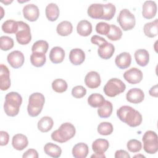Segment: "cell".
<instances>
[{
    "label": "cell",
    "instance_id": "f35d334b",
    "mask_svg": "<svg viewBox=\"0 0 158 158\" xmlns=\"http://www.w3.org/2000/svg\"><path fill=\"white\" fill-rule=\"evenodd\" d=\"M113 131V126L111 123L103 122L98 126V132L101 135H109Z\"/></svg>",
    "mask_w": 158,
    "mask_h": 158
},
{
    "label": "cell",
    "instance_id": "d4e9b609",
    "mask_svg": "<svg viewBox=\"0 0 158 158\" xmlns=\"http://www.w3.org/2000/svg\"><path fill=\"white\" fill-rule=\"evenodd\" d=\"M77 31L80 36H88L92 32V25L89 21L82 20L77 24Z\"/></svg>",
    "mask_w": 158,
    "mask_h": 158
},
{
    "label": "cell",
    "instance_id": "9a60e30c",
    "mask_svg": "<svg viewBox=\"0 0 158 158\" xmlns=\"http://www.w3.org/2000/svg\"><path fill=\"white\" fill-rule=\"evenodd\" d=\"M157 13V5L153 1H146L143 5L142 15L146 19H151Z\"/></svg>",
    "mask_w": 158,
    "mask_h": 158
},
{
    "label": "cell",
    "instance_id": "9c48e42d",
    "mask_svg": "<svg viewBox=\"0 0 158 158\" xmlns=\"http://www.w3.org/2000/svg\"><path fill=\"white\" fill-rule=\"evenodd\" d=\"M123 76L128 83L134 85L139 83L142 80L143 74L139 69L133 67L125 71Z\"/></svg>",
    "mask_w": 158,
    "mask_h": 158
},
{
    "label": "cell",
    "instance_id": "5bb4252c",
    "mask_svg": "<svg viewBox=\"0 0 158 158\" xmlns=\"http://www.w3.org/2000/svg\"><path fill=\"white\" fill-rule=\"evenodd\" d=\"M101 80L99 74L95 71L88 72L85 77V85L91 89H95L101 85Z\"/></svg>",
    "mask_w": 158,
    "mask_h": 158
},
{
    "label": "cell",
    "instance_id": "44dd1931",
    "mask_svg": "<svg viewBox=\"0 0 158 158\" xmlns=\"http://www.w3.org/2000/svg\"><path fill=\"white\" fill-rule=\"evenodd\" d=\"M72 153L75 158H85L89 153L88 146L84 143H77L73 146Z\"/></svg>",
    "mask_w": 158,
    "mask_h": 158
},
{
    "label": "cell",
    "instance_id": "ffe728a7",
    "mask_svg": "<svg viewBox=\"0 0 158 158\" xmlns=\"http://www.w3.org/2000/svg\"><path fill=\"white\" fill-rule=\"evenodd\" d=\"M49 59L54 64H59L63 62L65 57V51L61 47L52 48L49 53Z\"/></svg>",
    "mask_w": 158,
    "mask_h": 158
},
{
    "label": "cell",
    "instance_id": "7402d4cb",
    "mask_svg": "<svg viewBox=\"0 0 158 158\" xmlns=\"http://www.w3.org/2000/svg\"><path fill=\"white\" fill-rule=\"evenodd\" d=\"M135 58L136 63L141 66L145 67L149 61V54L148 51L144 49H139L135 51Z\"/></svg>",
    "mask_w": 158,
    "mask_h": 158
},
{
    "label": "cell",
    "instance_id": "b9f144b4",
    "mask_svg": "<svg viewBox=\"0 0 158 158\" xmlns=\"http://www.w3.org/2000/svg\"><path fill=\"white\" fill-rule=\"evenodd\" d=\"M96 31L99 35H107L110 31V25L106 22H99L96 24Z\"/></svg>",
    "mask_w": 158,
    "mask_h": 158
},
{
    "label": "cell",
    "instance_id": "4316f807",
    "mask_svg": "<svg viewBox=\"0 0 158 158\" xmlns=\"http://www.w3.org/2000/svg\"><path fill=\"white\" fill-rule=\"evenodd\" d=\"M45 13L47 19L49 21H56L59 15V9L57 5L52 2L49 4L46 7Z\"/></svg>",
    "mask_w": 158,
    "mask_h": 158
},
{
    "label": "cell",
    "instance_id": "7a4b0ae2",
    "mask_svg": "<svg viewBox=\"0 0 158 158\" xmlns=\"http://www.w3.org/2000/svg\"><path fill=\"white\" fill-rule=\"evenodd\" d=\"M22 102V98L17 92H10L5 96L4 109L7 115L10 117L16 116L20 110Z\"/></svg>",
    "mask_w": 158,
    "mask_h": 158
},
{
    "label": "cell",
    "instance_id": "d590c367",
    "mask_svg": "<svg viewBox=\"0 0 158 158\" xmlns=\"http://www.w3.org/2000/svg\"><path fill=\"white\" fill-rule=\"evenodd\" d=\"M122 31L119 27L111 24L110 25V31L106 36L110 40L118 41L122 38Z\"/></svg>",
    "mask_w": 158,
    "mask_h": 158
},
{
    "label": "cell",
    "instance_id": "8fae6325",
    "mask_svg": "<svg viewBox=\"0 0 158 158\" xmlns=\"http://www.w3.org/2000/svg\"><path fill=\"white\" fill-rule=\"evenodd\" d=\"M23 15L24 18L27 20L35 22L39 17L40 10L38 7L33 4H27L23 8Z\"/></svg>",
    "mask_w": 158,
    "mask_h": 158
},
{
    "label": "cell",
    "instance_id": "60d3db41",
    "mask_svg": "<svg viewBox=\"0 0 158 158\" xmlns=\"http://www.w3.org/2000/svg\"><path fill=\"white\" fill-rule=\"evenodd\" d=\"M127 147L130 152L135 153L141 151L142 148V144L139 141L136 139H132L128 141Z\"/></svg>",
    "mask_w": 158,
    "mask_h": 158
},
{
    "label": "cell",
    "instance_id": "7bdbcfd3",
    "mask_svg": "<svg viewBox=\"0 0 158 158\" xmlns=\"http://www.w3.org/2000/svg\"><path fill=\"white\" fill-rule=\"evenodd\" d=\"M86 94V89L81 85L76 86L72 88V95L75 98H81Z\"/></svg>",
    "mask_w": 158,
    "mask_h": 158
},
{
    "label": "cell",
    "instance_id": "603a6c76",
    "mask_svg": "<svg viewBox=\"0 0 158 158\" xmlns=\"http://www.w3.org/2000/svg\"><path fill=\"white\" fill-rule=\"evenodd\" d=\"M88 15L92 19H101L103 15V4H92L87 10Z\"/></svg>",
    "mask_w": 158,
    "mask_h": 158
},
{
    "label": "cell",
    "instance_id": "30bf717a",
    "mask_svg": "<svg viewBox=\"0 0 158 158\" xmlns=\"http://www.w3.org/2000/svg\"><path fill=\"white\" fill-rule=\"evenodd\" d=\"M7 60L12 67L19 69L23 65L25 61V57L21 51H14L8 54Z\"/></svg>",
    "mask_w": 158,
    "mask_h": 158
},
{
    "label": "cell",
    "instance_id": "f907efd6",
    "mask_svg": "<svg viewBox=\"0 0 158 158\" xmlns=\"http://www.w3.org/2000/svg\"><path fill=\"white\" fill-rule=\"evenodd\" d=\"M12 2V1H1L2 3L5 4V5H8L9 4L11 3Z\"/></svg>",
    "mask_w": 158,
    "mask_h": 158
},
{
    "label": "cell",
    "instance_id": "ee69618b",
    "mask_svg": "<svg viewBox=\"0 0 158 158\" xmlns=\"http://www.w3.org/2000/svg\"><path fill=\"white\" fill-rule=\"evenodd\" d=\"M91 42L94 44H96L97 46H101L103 44L106 43L107 42V41L102 37L98 36V35H94L91 37Z\"/></svg>",
    "mask_w": 158,
    "mask_h": 158
},
{
    "label": "cell",
    "instance_id": "681fc988",
    "mask_svg": "<svg viewBox=\"0 0 158 158\" xmlns=\"http://www.w3.org/2000/svg\"><path fill=\"white\" fill-rule=\"evenodd\" d=\"M91 157H101V158H104L106 157V156L104 154H96L95 153L94 154L92 155Z\"/></svg>",
    "mask_w": 158,
    "mask_h": 158
},
{
    "label": "cell",
    "instance_id": "2e32d148",
    "mask_svg": "<svg viewBox=\"0 0 158 158\" xmlns=\"http://www.w3.org/2000/svg\"><path fill=\"white\" fill-rule=\"evenodd\" d=\"M131 62V56L127 52H121L116 56L115 63L116 65L120 69H125L130 67Z\"/></svg>",
    "mask_w": 158,
    "mask_h": 158
},
{
    "label": "cell",
    "instance_id": "e575fe53",
    "mask_svg": "<svg viewBox=\"0 0 158 158\" xmlns=\"http://www.w3.org/2000/svg\"><path fill=\"white\" fill-rule=\"evenodd\" d=\"M116 12L115 6L112 3L103 4V15L101 19L110 20L114 16Z\"/></svg>",
    "mask_w": 158,
    "mask_h": 158
},
{
    "label": "cell",
    "instance_id": "74e56055",
    "mask_svg": "<svg viewBox=\"0 0 158 158\" xmlns=\"http://www.w3.org/2000/svg\"><path fill=\"white\" fill-rule=\"evenodd\" d=\"M49 48L48 43L44 40L36 41L31 47L32 52H41L46 54Z\"/></svg>",
    "mask_w": 158,
    "mask_h": 158
},
{
    "label": "cell",
    "instance_id": "4fadbf2b",
    "mask_svg": "<svg viewBox=\"0 0 158 158\" xmlns=\"http://www.w3.org/2000/svg\"><path fill=\"white\" fill-rule=\"evenodd\" d=\"M126 99L131 103L138 104L144 100V93L143 91L139 88H131L127 93Z\"/></svg>",
    "mask_w": 158,
    "mask_h": 158
},
{
    "label": "cell",
    "instance_id": "5b68a950",
    "mask_svg": "<svg viewBox=\"0 0 158 158\" xmlns=\"http://www.w3.org/2000/svg\"><path fill=\"white\" fill-rule=\"evenodd\" d=\"M125 89L126 86L121 80L113 78L106 83L103 91L106 96L112 98L123 93Z\"/></svg>",
    "mask_w": 158,
    "mask_h": 158
},
{
    "label": "cell",
    "instance_id": "8992f818",
    "mask_svg": "<svg viewBox=\"0 0 158 158\" xmlns=\"http://www.w3.org/2000/svg\"><path fill=\"white\" fill-rule=\"evenodd\" d=\"M143 149L149 154H153L158 151V137L155 131H146L143 136Z\"/></svg>",
    "mask_w": 158,
    "mask_h": 158
},
{
    "label": "cell",
    "instance_id": "ab89813d",
    "mask_svg": "<svg viewBox=\"0 0 158 158\" xmlns=\"http://www.w3.org/2000/svg\"><path fill=\"white\" fill-rule=\"evenodd\" d=\"M0 47L2 51H9L14 47V40L7 36H2L0 38Z\"/></svg>",
    "mask_w": 158,
    "mask_h": 158
},
{
    "label": "cell",
    "instance_id": "ac0fdd59",
    "mask_svg": "<svg viewBox=\"0 0 158 158\" xmlns=\"http://www.w3.org/2000/svg\"><path fill=\"white\" fill-rule=\"evenodd\" d=\"M85 59V54L82 49L75 48L70 51L69 53V60L72 64L75 65H80L84 62Z\"/></svg>",
    "mask_w": 158,
    "mask_h": 158
},
{
    "label": "cell",
    "instance_id": "d6986e66",
    "mask_svg": "<svg viewBox=\"0 0 158 158\" xmlns=\"http://www.w3.org/2000/svg\"><path fill=\"white\" fill-rule=\"evenodd\" d=\"M12 144L15 149L22 151L28 146V138L23 134H16L12 137Z\"/></svg>",
    "mask_w": 158,
    "mask_h": 158
},
{
    "label": "cell",
    "instance_id": "484cf974",
    "mask_svg": "<svg viewBox=\"0 0 158 158\" xmlns=\"http://www.w3.org/2000/svg\"><path fill=\"white\" fill-rule=\"evenodd\" d=\"M144 35L149 38H154L157 35L158 19H155L153 22L146 23L143 28Z\"/></svg>",
    "mask_w": 158,
    "mask_h": 158
},
{
    "label": "cell",
    "instance_id": "3957f363",
    "mask_svg": "<svg viewBox=\"0 0 158 158\" xmlns=\"http://www.w3.org/2000/svg\"><path fill=\"white\" fill-rule=\"evenodd\" d=\"M76 133V130L71 123H62L59 128L51 133V138L53 141L63 143L72 138Z\"/></svg>",
    "mask_w": 158,
    "mask_h": 158
},
{
    "label": "cell",
    "instance_id": "6da1fadb",
    "mask_svg": "<svg viewBox=\"0 0 158 158\" xmlns=\"http://www.w3.org/2000/svg\"><path fill=\"white\" fill-rule=\"evenodd\" d=\"M118 118L131 127L139 126L142 122V115L136 110L128 106H121L117 110Z\"/></svg>",
    "mask_w": 158,
    "mask_h": 158
},
{
    "label": "cell",
    "instance_id": "bcb514c9",
    "mask_svg": "<svg viewBox=\"0 0 158 158\" xmlns=\"http://www.w3.org/2000/svg\"><path fill=\"white\" fill-rule=\"evenodd\" d=\"M0 136H1V146H6L9 143V135L7 132L5 131H0Z\"/></svg>",
    "mask_w": 158,
    "mask_h": 158
},
{
    "label": "cell",
    "instance_id": "52a82bcc",
    "mask_svg": "<svg viewBox=\"0 0 158 158\" xmlns=\"http://www.w3.org/2000/svg\"><path fill=\"white\" fill-rule=\"evenodd\" d=\"M117 22L122 30L128 31L135 27L136 19L135 15L128 9H123L120 12L117 17Z\"/></svg>",
    "mask_w": 158,
    "mask_h": 158
},
{
    "label": "cell",
    "instance_id": "cb8c5ba5",
    "mask_svg": "<svg viewBox=\"0 0 158 158\" xmlns=\"http://www.w3.org/2000/svg\"><path fill=\"white\" fill-rule=\"evenodd\" d=\"M109 147V141L105 139H97L92 144L93 151L96 154H104Z\"/></svg>",
    "mask_w": 158,
    "mask_h": 158
},
{
    "label": "cell",
    "instance_id": "8d00e7d4",
    "mask_svg": "<svg viewBox=\"0 0 158 158\" xmlns=\"http://www.w3.org/2000/svg\"><path fill=\"white\" fill-rule=\"evenodd\" d=\"M52 89L58 93H62L65 92L67 89V82L62 78H57L54 80L52 83Z\"/></svg>",
    "mask_w": 158,
    "mask_h": 158
},
{
    "label": "cell",
    "instance_id": "7c38bea8",
    "mask_svg": "<svg viewBox=\"0 0 158 158\" xmlns=\"http://www.w3.org/2000/svg\"><path fill=\"white\" fill-rule=\"evenodd\" d=\"M0 88L2 91L7 90L10 86V72L7 67L2 64L0 65Z\"/></svg>",
    "mask_w": 158,
    "mask_h": 158
},
{
    "label": "cell",
    "instance_id": "ba28073f",
    "mask_svg": "<svg viewBox=\"0 0 158 158\" xmlns=\"http://www.w3.org/2000/svg\"><path fill=\"white\" fill-rule=\"evenodd\" d=\"M19 29L15 33L17 41L22 45L28 44L31 40L30 26L22 21H17Z\"/></svg>",
    "mask_w": 158,
    "mask_h": 158
},
{
    "label": "cell",
    "instance_id": "f546056e",
    "mask_svg": "<svg viewBox=\"0 0 158 158\" xmlns=\"http://www.w3.org/2000/svg\"><path fill=\"white\" fill-rule=\"evenodd\" d=\"M73 26L71 22L64 20L59 23L56 28V31L58 35L62 36H66L72 33Z\"/></svg>",
    "mask_w": 158,
    "mask_h": 158
},
{
    "label": "cell",
    "instance_id": "277c9868",
    "mask_svg": "<svg viewBox=\"0 0 158 158\" xmlns=\"http://www.w3.org/2000/svg\"><path fill=\"white\" fill-rule=\"evenodd\" d=\"M45 102V98L43 94L40 93H34L31 94L28 99V105L27 107L28 114L30 117H36L42 111Z\"/></svg>",
    "mask_w": 158,
    "mask_h": 158
},
{
    "label": "cell",
    "instance_id": "c3c4849f",
    "mask_svg": "<svg viewBox=\"0 0 158 158\" xmlns=\"http://www.w3.org/2000/svg\"><path fill=\"white\" fill-rule=\"evenodd\" d=\"M157 85H156L151 87V88L149 91V93L151 96L157 98L158 96V93H157Z\"/></svg>",
    "mask_w": 158,
    "mask_h": 158
},
{
    "label": "cell",
    "instance_id": "836d02e7",
    "mask_svg": "<svg viewBox=\"0 0 158 158\" xmlns=\"http://www.w3.org/2000/svg\"><path fill=\"white\" fill-rule=\"evenodd\" d=\"M105 101L104 96L99 93L91 94L88 98V103L89 105L94 108L102 106Z\"/></svg>",
    "mask_w": 158,
    "mask_h": 158
},
{
    "label": "cell",
    "instance_id": "4dcf8cb0",
    "mask_svg": "<svg viewBox=\"0 0 158 158\" xmlns=\"http://www.w3.org/2000/svg\"><path fill=\"white\" fill-rule=\"evenodd\" d=\"M46 61V55L41 52H32L30 56V62L36 67H41L44 65Z\"/></svg>",
    "mask_w": 158,
    "mask_h": 158
},
{
    "label": "cell",
    "instance_id": "816d5d0a",
    "mask_svg": "<svg viewBox=\"0 0 158 158\" xmlns=\"http://www.w3.org/2000/svg\"><path fill=\"white\" fill-rule=\"evenodd\" d=\"M145 157V156H143V155H141V154H137V155H135V156H134V157Z\"/></svg>",
    "mask_w": 158,
    "mask_h": 158
},
{
    "label": "cell",
    "instance_id": "7dc6e473",
    "mask_svg": "<svg viewBox=\"0 0 158 158\" xmlns=\"http://www.w3.org/2000/svg\"><path fill=\"white\" fill-rule=\"evenodd\" d=\"M115 158H130V154L125 150H117L115 153Z\"/></svg>",
    "mask_w": 158,
    "mask_h": 158
},
{
    "label": "cell",
    "instance_id": "f1b7e54d",
    "mask_svg": "<svg viewBox=\"0 0 158 158\" xmlns=\"http://www.w3.org/2000/svg\"><path fill=\"white\" fill-rule=\"evenodd\" d=\"M54 125L52 118L49 116L43 117L38 122V129L43 133H46L51 130Z\"/></svg>",
    "mask_w": 158,
    "mask_h": 158
},
{
    "label": "cell",
    "instance_id": "f6af8a7d",
    "mask_svg": "<svg viewBox=\"0 0 158 158\" xmlns=\"http://www.w3.org/2000/svg\"><path fill=\"white\" fill-rule=\"evenodd\" d=\"M22 157L23 158H28V157L38 158V153L36 151V150H35L34 149H29L23 153Z\"/></svg>",
    "mask_w": 158,
    "mask_h": 158
},
{
    "label": "cell",
    "instance_id": "1f68e13d",
    "mask_svg": "<svg viewBox=\"0 0 158 158\" xmlns=\"http://www.w3.org/2000/svg\"><path fill=\"white\" fill-rule=\"evenodd\" d=\"M112 109V104L110 101L106 100L102 106L98 107V114L101 118H108L111 115Z\"/></svg>",
    "mask_w": 158,
    "mask_h": 158
},
{
    "label": "cell",
    "instance_id": "d6a6232c",
    "mask_svg": "<svg viewBox=\"0 0 158 158\" xmlns=\"http://www.w3.org/2000/svg\"><path fill=\"white\" fill-rule=\"evenodd\" d=\"M1 28L2 31L6 33L15 34L19 29L18 22L14 20H7L2 23Z\"/></svg>",
    "mask_w": 158,
    "mask_h": 158
},
{
    "label": "cell",
    "instance_id": "83f0119b",
    "mask_svg": "<svg viewBox=\"0 0 158 158\" xmlns=\"http://www.w3.org/2000/svg\"><path fill=\"white\" fill-rule=\"evenodd\" d=\"M44 151L47 155L54 158L59 157L62 154L61 148L57 144L52 143H48L44 145Z\"/></svg>",
    "mask_w": 158,
    "mask_h": 158
},
{
    "label": "cell",
    "instance_id": "e0dca14e",
    "mask_svg": "<svg viewBox=\"0 0 158 158\" xmlns=\"http://www.w3.org/2000/svg\"><path fill=\"white\" fill-rule=\"evenodd\" d=\"M115 52L114 46L107 41L102 45L99 46L98 53L99 56L103 59H109L114 54Z\"/></svg>",
    "mask_w": 158,
    "mask_h": 158
}]
</instances>
